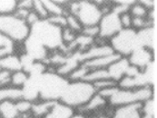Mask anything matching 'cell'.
Here are the masks:
<instances>
[{"instance_id": "obj_1", "label": "cell", "mask_w": 157, "mask_h": 118, "mask_svg": "<svg viewBox=\"0 0 157 118\" xmlns=\"http://www.w3.org/2000/svg\"><path fill=\"white\" fill-rule=\"evenodd\" d=\"M96 93L93 84L86 81H68L58 102L77 111Z\"/></svg>"}, {"instance_id": "obj_2", "label": "cell", "mask_w": 157, "mask_h": 118, "mask_svg": "<svg viewBox=\"0 0 157 118\" xmlns=\"http://www.w3.org/2000/svg\"><path fill=\"white\" fill-rule=\"evenodd\" d=\"M155 89L153 85H145L131 89L119 88L108 100V105L112 107L145 104L154 99Z\"/></svg>"}, {"instance_id": "obj_3", "label": "cell", "mask_w": 157, "mask_h": 118, "mask_svg": "<svg viewBox=\"0 0 157 118\" xmlns=\"http://www.w3.org/2000/svg\"><path fill=\"white\" fill-rule=\"evenodd\" d=\"M31 27L15 14L0 16V34L16 44H24L29 37Z\"/></svg>"}, {"instance_id": "obj_4", "label": "cell", "mask_w": 157, "mask_h": 118, "mask_svg": "<svg viewBox=\"0 0 157 118\" xmlns=\"http://www.w3.org/2000/svg\"><path fill=\"white\" fill-rule=\"evenodd\" d=\"M67 11L69 14L74 15L79 20L83 27L98 25L104 15L102 6L97 5L95 1L69 2Z\"/></svg>"}, {"instance_id": "obj_5", "label": "cell", "mask_w": 157, "mask_h": 118, "mask_svg": "<svg viewBox=\"0 0 157 118\" xmlns=\"http://www.w3.org/2000/svg\"><path fill=\"white\" fill-rule=\"evenodd\" d=\"M38 80V96L41 100L58 101L68 80L57 73H45Z\"/></svg>"}, {"instance_id": "obj_6", "label": "cell", "mask_w": 157, "mask_h": 118, "mask_svg": "<svg viewBox=\"0 0 157 118\" xmlns=\"http://www.w3.org/2000/svg\"><path fill=\"white\" fill-rule=\"evenodd\" d=\"M108 43L113 52L123 57H127L135 48L141 47L137 31L133 28L121 29Z\"/></svg>"}, {"instance_id": "obj_7", "label": "cell", "mask_w": 157, "mask_h": 118, "mask_svg": "<svg viewBox=\"0 0 157 118\" xmlns=\"http://www.w3.org/2000/svg\"><path fill=\"white\" fill-rule=\"evenodd\" d=\"M98 27H99L98 38L105 42L107 40L109 41L121 29H123L119 20V14H117L113 10L105 12L98 24Z\"/></svg>"}, {"instance_id": "obj_8", "label": "cell", "mask_w": 157, "mask_h": 118, "mask_svg": "<svg viewBox=\"0 0 157 118\" xmlns=\"http://www.w3.org/2000/svg\"><path fill=\"white\" fill-rule=\"evenodd\" d=\"M126 58L132 67L140 72H144L155 60L154 50L145 47H137Z\"/></svg>"}, {"instance_id": "obj_9", "label": "cell", "mask_w": 157, "mask_h": 118, "mask_svg": "<svg viewBox=\"0 0 157 118\" xmlns=\"http://www.w3.org/2000/svg\"><path fill=\"white\" fill-rule=\"evenodd\" d=\"M113 53L114 52L108 42H104V43L101 42V43H94L86 50L79 52L77 56H78L79 62L83 63L85 61L109 55Z\"/></svg>"}, {"instance_id": "obj_10", "label": "cell", "mask_w": 157, "mask_h": 118, "mask_svg": "<svg viewBox=\"0 0 157 118\" xmlns=\"http://www.w3.org/2000/svg\"><path fill=\"white\" fill-rule=\"evenodd\" d=\"M144 116V104H134L113 107L109 118H143Z\"/></svg>"}, {"instance_id": "obj_11", "label": "cell", "mask_w": 157, "mask_h": 118, "mask_svg": "<svg viewBox=\"0 0 157 118\" xmlns=\"http://www.w3.org/2000/svg\"><path fill=\"white\" fill-rule=\"evenodd\" d=\"M0 69L14 73L24 69V61L22 57L17 53H11L0 59Z\"/></svg>"}, {"instance_id": "obj_12", "label": "cell", "mask_w": 157, "mask_h": 118, "mask_svg": "<svg viewBox=\"0 0 157 118\" xmlns=\"http://www.w3.org/2000/svg\"><path fill=\"white\" fill-rule=\"evenodd\" d=\"M120 57H123L119 55L116 53H113L112 55L102 56L99 58L92 59L88 61H85L81 64H83L86 67H87L89 70L93 69H107L112 64H113L116 60H118Z\"/></svg>"}, {"instance_id": "obj_13", "label": "cell", "mask_w": 157, "mask_h": 118, "mask_svg": "<svg viewBox=\"0 0 157 118\" xmlns=\"http://www.w3.org/2000/svg\"><path fill=\"white\" fill-rule=\"evenodd\" d=\"M129 67L130 64L128 59L126 57H120L107 68V71L110 78L118 83V81L127 74Z\"/></svg>"}, {"instance_id": "obj_14", "label": "cell", "mask_w": 157, "mask_h": 118, "mask_svg": "<svg viewBox=\"0 0 157 118\" xmlns=\"http://www.w3.org/2000/svg\"><path fill=\"white\" fill-rule=\"evenodd\" d=\"M106 105H108L107 100L105 99L103 96H101L99 94L95 93L94 95L88 101V103L86 105H84L82 108L77 110V112H80V113L85 115L86 113L96 112V111L104 108Z\"/></svg>"}, {"instance_id": "obj_15", "label": "cell", "mask_w": 157, "mask_h": 118, "mask_svg": "<svg viewBox=\"0 0 157 118\" xmlns=\"http://www.w3.org/2000/svg\"><path fill=\"white\" fill-rule=\"evenodd\" d=\"M56 101H47V100H40L33 103L31 116L35 117L44 118L50 113L52 107L54 106Z\"/></svg>"}, {"instance_id": "obj_16", "label": "cell", "mask_w": 157, "mask_h": 118, "mask_svg": "<svg viewBox=\"0 0 157 118\" xmlns=\"http://www.w3.org/2000/svg\"><path fill=\"white\" fill-rule=\"evenodd\" d=\"M23 98V90L13 87L11 86L0 88V103L3 101H14L17 102Z\"/></svg>"}, {"instance_id": "obj_17", "label": "cell", "mask_w": 157, "mask_h": 118, "mask_svg": "<svg viewBox=\"0 0 157 118\" xmlns=\"http://www.w3.org/2000/svg\"><path fill=\"white\" fill-rule=\"evenodd\" d=\"M29 77H30V74L25 69L11 73L10 86L13 87H16V88L23 89L24 86H25V84L27 83V81L29 80Z\"/></svg>"}, {"instance_id": "obj_18", "label": "cell", "mask_w": 157, "mask_h": 118, "mask_svg": "<svg viewBox=\"0 0 157 118\" xmlns=\"http://www.w3.org/2000/svg\"><path fill=\"white\" fill-rule=\"evenodd\" d=\"M20 116L14 101H3L0 103V118H17Z\"/></svg>"}, {"instance_id": "obj_19", "label": "cell", "mask_w": 157, "mask_h": 118, "mask_svg": "<svg viewBox=\"0 0 157 118\" xmlns=\"http://www.w3.org/2000/svg\"><path fill=\"white\" fill-rule=\"evenodd\" d=\"M105 78H110L107 69H93L87 72V74L85 75L82 81H86L90 84H94L97 81H100Z\"/></svg>"}, {"instance_id": "obj_20", "label": "cell", "mask_w": 157, "mask_h": 118, "mask_svg": "<svg viewBox=\"0 0 157 118\" xmlns=\"http://www.w3.org/2000/svg\"><path fill=\"white\" fill-rule=\"evenodd\" d=\"M45 9L50 16H58V15H67V8L60 6L56 2V0H42Z\"/></svg>"}, {"instance_id": "obj_21", "label": "cell", "mask_w": 157, "mask_h": 118, "mask_svg": "<svg viewBox=\"0 0 157 118\" xmlns=\"http://www.w3.org/2000/svg\"><path fill=\"white\" fill-rule=\"evenodd\" d=\"M128 12L132 16V17H149L151 16V12L147 10L140 1H134V3L129 6Z\"/></svg>"}, {"instance_id": "obj_22", "label": "cell", "mask_w": 157, "mask_h": 118, "mask_svg": "<svg viewBox=\"0 0 157 118\" xmlns=\"http://www.w3.org/2000/svg\"><path fill=\"white\" fill-rule=\"evenodd\" d=\"M17 8V0H0V16L14 14Z\"/></svg>"}, {"instance_id": "obj_23", "label": "cell", "mask_w": 157, "mask_h": 118, "mask_svg": "<svg viewBox=\"0 0 157 118\" xmlns=\"http://www.w3.org/2000/svg\"><path fill=\"white\" fill-rule=\"evenodd\" d=\"M66 18H67V27L74 31L75 33H76L77 35H79L83 29V25L79 22V20L74 15L69 13L66 15Z\"/></svg>"}, {"instance_id": "obj_24", "label": "cell", "mask_w": 157, "mask_h": 118, "mask_svg": "<svg viewBox=\"0 0 157 118\" xmlns=\"http://www.w3.org/2000/svg\"><path fill=\"white\" fill-rule=\"evenodd\" d=\"M16 105L17 108L18 110V113L20 114V116H25V115H29L31 114V110H32V106H33V102L22 98L20 100H17L16 102Z\"/></svg>"}, {"instance_id": "obj_25", "label": "cell", "mask_w": 157, "mask_h": 118, "mask_svg": "<svg viewBox=\"0 0 157 118\" xmlns=\"http://www.w3.org/2000/svg\"><path fill=\"white\" fill-rule=\"evenodd\" d=\"M41 20H46L49 17L42 0H33V9H32Z\"/></svg>"}, {"instance_id": "obj_26", "label": "cell", "mask_w": 157, "mask_h": 118, "mask_svg": "<svg viewBox=\"0 0 157 118\" xmlns=\"http://www.w3.org/2000/svg\"><path fill=\"white\" fill-rule=\"evenodd\" d=\"M93 86H94L95 91L98 92V91H101V90H104V89L118 86V84H117L116 81L113 80L112 78H105V79H102L100 81H97V82L94 83Z\"/></svg>"}, {"instance_id": "obj_27", "label": "cell", "mask_w": 157, "mask_h": 118, "mask_svg": "<svg viewBox=\"0 0 157 118\" xmlns=\"http://www.w3.org/2000/svg\"><path fill=\"white\" fill-rule=\"evenodd\" d=\"M81 35L87 36L91 39H97L99 36V27L98 25H91V26H85L83 27L81 33Z\"/></svg>"}, {"instance_id": "obj_28", "label": "cell", "mask_w": 157, "mask_h": 118, "mask_svg": "<svg viewBox=\"0 0 157 118\" xmlns=\"http://www.w3.org/2000/svg\"><path fill=\"white\" fill-rule=\"evenodd\" d=\"M48 22L61 29L67 27V18L66 15H58V16H50L46 19Z\"/></svg>"}, {"instance_id": "obj_29", "label": "cell", "mask_w": 157, "mask_h": 118, "mask_svg": "<svg viewBox=\"0 0 157 118\" xmlns=\"http://www.w3.org/2000/svg\"><path fill=\"white\" fill-rule=\"evenodd\" d=\"M119 20H120V24H121L122 28H124V29L132 28L133 17L130 15V13L128 12V10L119 14Z\"/></svg>"}, {"instance_id": "obj_30", "label": "cell", "mask_w": 157, "mask_h": 118, "mask_svg": "<svg viewBox=\"0 0 157 118\" xmlns=\"http://www.w3.org/2000/svg\"><path fill=\"white\" fill-rule=\"evenodd\" d=\"M10 75L11 73L0 69V88L10 86Z\"/></svg>"}, {"instance_id": "obj_31", "label": "cell", "mask_w": 157, "mask_h": 118, "mask_svg": "<svg viewBox=\"0 0 157 118\" xmlns=\"http://www.w3.org/2000/svg\"><path fill=\"white\" fill-rule=\"evenodd\" d=\"M41 19L39 18V17L33 11V10H31L30 12H29V14L27 15V17H25V22L27 23V25L31 27V26H33L35 24H36L38 21H40Z\"/></svg>"}, {"instance_id": "obj_32", "label": "cell", "mask_w": 157, "mask_h": 118, "mask_svg": "<svg viewBox=\"0 0 157 118\" xmlns=\"http://www.w3.org/2000/svg\"><path fill=\"white\" fill-rule=\"evenodd\" d=\"M17 8L32 10L33 9V0H21L17 1Z\"/></svg>"}, {"instance_id": "obj_33", "label": "cell", "mask_w": 157, "mask_h": 118, "mask_svg": "<svg viewBox=\"0 0 157 118\" xmlns=\"http://www.w3.org/2000/svg\"><path fill=\"white\" fill-rule=\"evenodd\" d=\"M11 46H15V44L0 34V47H11Z\"/></svg>"}, {"instance_id": "obj_34", "label": "cell", "mask_w": 157, "mask_h": 118, "mask_svg": "<svg viewBox=\"0 0 157 118\" xmlns=\"http://www.w3.org/2000/svg\"><path fill=\"white\" fill-rule=\"evenodd\" d=\"M70 118H86V116H85L84 114L80 113V112L75 111V112L74 113V115H73Z\"/></svg>"}, {"instance_id": "obj_35", "label": "cell", "mask_w": 157, "mask_h": 118, "mask_svg": "<svg viewBox=\"0 0 157 118\" xmlns=\"http://www.w3.org/2000/svg\"><path fill=\"white\" fill-rule=\"evenodd\" d=\"M143 118H155L153 116H148V115H144Z\"/></svg>"}, {"instance_id": "obj_36", "label": "cell", "mask_w": 157, "mask_h": 118, "mask_svg": "<svg viewBox=\"0 0 157 118\" xmlns=\"http://www.w3.org/2000/svg\"><path fill=\"white\" fill-rule=\"evenodd\" d=\"M44 118H52V116H51V115H50V114H48V115H46Z\"/></svg>"}]
</instances>
